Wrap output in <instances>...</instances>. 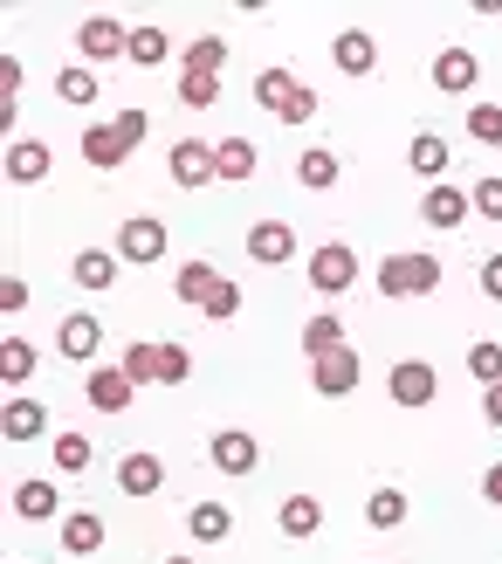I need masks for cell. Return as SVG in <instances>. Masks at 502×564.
<instances>
[{"mask_svg":"<svg viewBox=\"0 0 502 564\" xmlns=\"http://www.w3.org/2000/svg\"><path fill=\"white\" fill-rule=\"evenodd\" d=\"M118 489L124 496H159L165 489V462L159 455H124L118 462Z\"/></svg>","mask_w":502,"mask_h":564,"instance_id":"19","label":"cell"},{"mask_svg":"<svg viewBox=\"0 0 502 564\" xmlns=\"http://www.w3.org/2000/svg\"><path fill=\"white\" fill-rule=\"evenodd\" d=\"M173 290H179V303H193V310H207V296L220 290V275H214L207 262H186V269H179V282H173Z\"/></svg>","mask_w":502,"mask_h":564,"instance_id":"30","label":"cell"},{"mask_svg":"<svg viewBox=\"0 0 502 564\" xmlns=\"http://www.w3.org/2000/svg\"><path fill=\"white\" fill-rule=\"evenodd\" d=\"M173 180L186 186V193H200V186H220V165H214V145H200V138H179L173 145Z\"/></svg>","mask_w":502,"mask_h":564,"instance_id":"6","label":"cell"},{"mask_svg":"<svg viewBox=\"0 0 502 564\" xmlns=\"http://www.w3.org/2000/svg\"><path fill=\"white\" fill-rule=\"evenodd\" d=\"M468 200H476V214H482V220H502V173L476 180V186H468Z\"/></svg>","mask_w":502,"mask_h":564,"instance_id":"41","label":"cell"},{"mask_svg":"<svg viewBox=\"0 0 502 564\" xmlns=\"http://www.w3.org/2000/svg\"><path fill=\"white\" fill-rule=\"evenodd\" d=\"M179 104L186 110H214L220 104V76H179Z\"/></svg>","mask_w":502,"mask_h":564,"instance_id":"37","label":"cell"},{"mask_svg":"<svg viewBox=\"0 0 502 564\" xmlns=\"http://www.w3.org/2000/svg\"><path fill=\"white\" fill-rule=\"evenodd\" d=\"M296 180L310 186V193H330V186L345 180V165H338V152H324V145H310V152L296 159Z\"/></svg>","mask_w":502,"mask_h":564,"instance_id":"26","label":"cell"},{"mask_svg":"<svg viewBox=\"0 0 502 564\" xmlns=\"http://www.w3.org/2000/svg\"><path fill=\"white\" fill-rule=\"evenodd\" d=\"M14 517H21V523L63 517V489H55V482H21V489H14Z\"/></svg>","mask_w":502,"mask_h":564,"instance_id":"21","label":"cell"},{"mask_svg":"<svg viewBox=\"0 0 502 564\" xmlns=\"http://www.w3.org/2000/svg\"><path fill=\"white\" fill-rule=\"evenodd\" d=\"M21 303H28V282L8 275V282H0V310H21Z\"/></svg>","mask_w":502,"mask_h":564,"instance_id":"46","label":"cell"},{"mask_svg":"<svg viewBox=\"0 0 502 564\" xmlns=\"http://www.w3.org/2000/svg\"><path fill=\"white\" fill-rule=\"evenodd\" d=\"M83 392H90V406H97V413H124L138 386L124 379V365H90V386H83Z\"/></svg>","mask_w":502,"mask_h":564,"instance_id":"13","label":"cell"},{"mask_svg":"<svg viewBox=\"0 0 502 564\" xmlns=\"http://www.w3.org/2000/svg\"><path fill=\"white\" fill-rule=\"evenodd\" d=\"M55 173V152L42 145V138H14V145H8V180L14 186H42Z\"/></svg>","mask_w":502,"mask_h":564,"instance_id":"11","label":"cell"},{"mask_svg":"<svg viewBox=\"0 0 502 564\" xmlns=\"http://www.w3.org/2000/svg\"><path fill=\"white\" fill-rule=\"evenodd\" d=\"M303 90V76H290V69H262L255 76V104L262 110H275V118H283V110H290V97Z\"/></svg>","mask_w":502,"mask_h":564,"instance_id":"28","label":"cell"},{"mask_svg":"<svg viewBox=\"0 0 502 564\" xmlns=\"http://www.w3.org/2000/svg\"><path fill=\"white\" fill-rule=\"evenodd\" d=\"M234 310H241V290H234L228 275H220V290L207 296V317H234Z\"/></svg>","mask_w":502,"mask_h":564,"instance_id":"43","label":"cell"},{"mask_svg":"<svg viewBox=\"0 0 502 564\" xmlns=\"http://www.w3.org/2000/svg\"><path fill=\"white\" fill-rule=\"evenodd\" d=\"M110 124L124 131V145H138V138L152 131V118H145V110H138V104H131V110H118V118H110Z\"/></svg>","mask_w":502,"mask_h":564,"instance_id":"44","label":"cell"},{"mask_svg":"<svg viewBox=\"0 0 502 564\" xmlns=\"http://www.w3.org/2000/svg\"><path fill=\"white\" fill-rule=\"evenodd\" d=\"M421 214H427V228L448 235V228H461V220L476 214V200H468L461 186H427V193H421Z\"/></svg>","mask_w":502,"mask_h":564,"instance_id":"12","label":"cell"},{"mask_svg":"<svg viewBox=\"0 0 502 564\" xmlns=\"http://www.w3.org/2000/svg\"><path fill=\"white\" fill-rule=\"evenodd\" d=\"M476 76H482V63H476V55H468V48H440V55H434V90L461 97V90H468V83H476Z\"/></svg>","mask_w":502,"mask_h":564,"instance_id":"16","label":"cell"},{"mask_svg":"<svg viewBox=\"0 0 502 564\" xmlns=\"http://www.w3.org/2000/svg\"><path fill=\"white\" fill-rule=\"evenodd\" d=\"M186 530H193V544H228L234 510H228V502H193V510H186Z\"/></svg>","mask_w":502,"mask_h":564,"instance_id":"22","label":"cell"},{"mask_svg":"<svg viewBox=\"0 0 502 564\" xmlns=\"http://www.w3.org/2000/svg\"><path fill=\"white\" fill-rule=\"evenodd\" d=\"M14 83H21V63H14V55H0V97H14Z\"/></svg>","mask_w":502,"mask_h":564,"instance_id":"47","label":"cell"},{"mask_svg":"<svg viewBox=\"0 0 502 564\" xmlns=\"http://www.w3.org/2000/svg\"><path fill=\"white\" fill-rule=\"evenodd\" d=\"M193 379V351L186 345H159V386H186Z\"/></svg>","mask_w":502,"mask_h":564,"instance_id":"39","label":"cell"},{"mask_svg":"<svg viewBox=\"0 0 502 564\" xmlns=\"http://www.w3.org/2000/svg\"><path fill=\"white\" fill-rule=\"evenodd\" d=\"M207 462H214L220 475H248V468L262 462V441H255V434H241V427H228V434H214V441H207Z\"/></svg>","mask_w":502,"mask_h":564,"instance_id":"9","label":"cell"},{"mask_svg":"<svg viewBox=\"0 0 502 564\" xmlns=\"http://www.w3.org/2000/svg\"><path fill=\"white\" fill-rule=\"evenodd\" d=\"M468 138H476V145H502V104H476V110H468Z\"/></svg>","mask_w":502,"mask_h":564,"instance_id":"36","label":"cell"},{"mask_svg":"<svg viewBox=\"0 0 502 564\" xmlns=\"http://www.w3.org/2000/svg\"><path fill=\"white\" fill-rule=\"evenodd\" d=\"M69 275H76V290H90V296H103L110 282H118V256H110V248H83V256L69 262Z\"/></svg>","mask_w":502,"mask_h":564,"instance_id":"18","label":"cell"},{"mask_svg":"<svg viewBox=\"0 0 502 564\" xmlns=\"http://www.w3.org/2000/svg\"><path fill=\"white\" fill-rule=\"evenodd\" d=\"M406 165H413L421 180H440V173H448V138H440V131H413Z\"/></svg>","mask_w":502,"mask_h":564,"instance_id":"24","label":"cell"},{"mask_svg":"<svg viewBox=\"0 0 502 564\" xmlns=\"http://www.w3.org/2000/svg\"><path fill=\"white\" fill-rule=\"evenodd\" d=\"M55 468L83 475V468H90V441H83V434H55Z\"/></svg>","mask_w":502,"mask_h":564,"instance_id":"40","label":"cell"},{"mask_svg":"<svg viewBox=\"0 0 502 564\" xmlns=\"http://www.w3.org/2000/svg\"><path fill=\"white\" fill-rule=\"evenodd\" d=\"M365 523H372V530H400V523H406V489H379V496L365 502Z\"/></svg>","mask_w":502,"mask_h":564,"instance_id":"33","label":"cell"},{"mask_svg":"<svg viewBox=\"0 0 502 564\" xmlns=\"http://www.w3.org/2000/svg\"><path fill=\"white\" fill-rule=\"evenodd\" d=\"M220 63H228V42H220V35H200L186 48V76H214Z\"/></svg>","mask_w":502,"mask_h":564,"instance_id":"35","label":"cell"},{"mask_svg":"<svg viewBox=\"0 0 502 564\" xmlns=\"http://www.w3.org/2000/svg\"><path fill=\"white\" fill-rule=\"evenodd\" d=\"M385 386H393V400H400V406H434V392H440L434 365H421V358H400Z\"/></svg>","mask_w":502,"mask_h":564,"instance_id":"10","label":"cell"},{"mask_svg":"<svg viewBox=\"0 0 502 564\" xmlns=\"http://www.w3.org/2000/svg\"><path fill=\"white\" fill-rule=\"evenodd\" d=\"M124 379L131 386H159V345H131L124 351Z\"/></svg>","mask_w":502,"mask_h":564,"instance_id":"38","label":"cell"},{"mask_svg":"<svg viewBox=\"0 0 502 564\" xmlns=\"http://www.w3.org/2000/svg\"><path fill=\"white\" fill-rule=\"evenodd\" d=\"M482 406H489V427H502V386H489V400H482Z\"/></svg>","mask_w":502,"mask_h":564,"instance_id":"49","label":"cell"},{"mask_svg":"<svg viewBox=\"0 0 502 564\" xmlns=\"http://www.w3.org/2000/svg\"><path fill=\"white\" fill-rule=\"evenodd\" d=\"M248 256H255L262 269L296 262V228H290V220H255V228H248Z\"/></svg>","mask_w":502,"mask_h":564,"instance_id":"7","label":"cell"},{"mask_svg":"<svg viewBox=\"0 0 502 564\" xmlns=\"http://www.w3.org/2000/svg\"><path fill=\"white\" fill-rule=\"evenodd\" d=\"M76 48H83V63H110V55L131 48V28L110 21V14H83L76 21Z\"/></svg>","mask_w":502,"mask_h":564,"instance_id":"3","label":"cell"},{"mask_svg":"<svg viewBox=\"0 0 502 564\" xmlns=\"http://www.w3.org/2000/svg\"><path fill=\"white\" fill-rule=\"evenodd\" d=\"M28 372H35V345H28V337H8V345H0V379L21 386Z\"/></svg>","mask_w":502,"mask_h":564,"instance_id":"34","label":"cell"},{"mask_svg":"<svg viewBox=\"0 0 502 564\" xmlns=\"http://www.w3.org/2000/svg\"><path fill=\"white\" fill-rule=\"evenodd\" d=\"M165 564H193V557H165Z\"/></svg>","mask_w":502,"mask_h":564,"instance_id":"50","label":"cell"},{"mask_svg":"<svg viewBox=\"0 0 502 564\" xmlns=\"http://www.w3.org/2000/svg\"><path fill=\"white\" fill-rule=\"evenodd\" d=\"M351 282H358V256H351L345 241H324L317 256H310V290L317 296H345Z\"/></svg>","mask_w":502,"mask_h":564,"instance_id":"2","label":"cell"},{"mask_svg":"<svg viewBox=\"0 0 502 564\" xmlns=\"http://www.w3.org/2000/svg\"><path fill=\"white\" fill-rule=\"evenodd\" d=\"M83 159H90L97 173H118V165L131 159V145H124L118 124H90V131H83Z\"/></svg>","mask_w":502,"mask_h":564,"instance_id":"15","label":"cell"},{"mask_svg":"<svg viewBox=\"0 0 502 564\" xmlns=\"http://www.w3.org/2000/svg\"><path fill=\"white\" fill-rule=\"evenodd\" d=\"M165 55H173V35H165V28H131V48H124V63H138V69H159Z\"/></svg>","mask_w":502,"mask_h":564,"instance_id":"27","label":"cell"},{"mask_svg":"<svg viewBox=\"0 0 502 564\" xmlns=\"http://www.w3.org/2000/svg\"><path fill=\"white\" fill-rule=\"evenodd\" d=\"M482 496H489L495 510H502V462H489V475H482Z\"/></svg>","mask_w":502,"mask_h":564,"instance_id":"48","label":"cell"},{"mask_svg":"<svg viewBox=\"0 0 502 564\" xmlns=\"http://www.w3.org/2000/svg\"><path fill=\"white\" fill-rule=\"evenodd\" d=\"M482 296H489V303H502V256H489V262H482Z\"/></svg>","mask_w":502,"mask_h":564,"instance_id":"45","label":"cell"},{"mask_svg":"<svg viewBox=\"0 0 502 564\" xmlns=\"http://www.w3.org/2000/svg\"><path fill=\"white\" fill-rule=\"evenodd\" d=\"M14 564H21V557H14Z\"/></svg>","mask_w":502,"mask_h":564,"instance_id":"51","label":"cell"},{"mask_svg":"<svg viewBox=\"0 0 502 564\" xmlns=\"http://www.w3.org/2000/svg\"><path fill=\"white\" fill-rule=\"evenodd\" d=\"M330 55H338V69H345V76H372V69H379V42H372V28H345V35L330 42Z\"/></svg>","mask_w":502,"mask_h":564,"instance_id":"14","label":"cell"},{"mask_svg":"<svg viewBox=\"0 0 502 564\" xmlns=\"http://www.w3.org/2000/svg\"><path fill=\"white\" fill-rule=\"evenodd\" d=\"M165 220H152V214H138V220H124L118 228V262H138V269H152L159 256H165Z\"/></svg>","mask_w":502,"mask_h":564,"instance_id":"4","label":"cell"},{"mask_svg":"<svg viewBox=\"0 0 502 564\" xmlns=\"http://www.w3.org/2000/svg\"><path fill=\"white\" fill-rule=\"evenodd\" d=\"M365 379V365H358V351H324V358H310V386L324 392V400H345V392Z\"/></svg>","mask_w":502,"mask_h":564,"instance_id":"5","label":"cell"},{"mask_svg":"<svg viewBox=\"0 0 502 564\" xmlns=\"http://www.w3.org/2000/svg\"><path fill=\"white\" fill-rule=\"evenodd\" d=\"M338 345H345V324L330 317V310H317V317L303 324V351H310V358H324V351H338Z\"/></svg>","mask_w":502,"mask_h":564,"instance_id":"31","label":"cell"},{"mask_svg":"<svg viewBox=\"0 0 502 564\" xmlns=\"http://www.w3.org/2000/svg\"><path fill=\"white\" fill-rule=\"evenodd\" d=\"M468 379L502 386V345H495V337H476V345H468Z\"/></svg>","mask_w":502,"mask_h":564,"instance_id":"32","label":"cell"},{"mask_svg":"<svg viewBox=\"0 0 502 564\" xmlns=\"http://www.w3.org/2000/svg\"><path fill=\"white\" fill-rule=\"evenodd\" d=\"M97 90H103V76L90 63H69L63 76H55V97H63V104H97Z\"/></svg>","mask_w":502,"mask_h":564,"instance_id":"29","label":"cell"},{"mask_svg":"<svg viewBox=\"0 0 502 564\" xmlns=\"http://www.w3.org/2000/svg\"><path fill=\"white\" fill-rule=\"evenodd\" d=\"M275 523H283V538H317V523H324V502H317V496H283V510H275Z\"/></svg>","mask_w":502,"mask_h":564,"instance_id":"25","label":"cell"},{"mask_svg":"<svg viewBox=\"0 0 502 564\" xmlns=\"http://www.w3.org/2000/svg\"><path fill=\"white\" fill-rule=\"evenodd\" d=\"M103 538H110V530H103V517H97V510H69V517H63V551H69V557L103 551Z\"/></svg>","mask_w":502,"mask_h":564,"instance_id":"17","label":"cell"},{"mask_svg":"<svg viewBox=\"0 0 502 564\" xmlns=\"http://www.w3.org/2000/svg\"><path fill=\"white\" fill-rule=\"evenodd\" d=\"M440 262L434 256H385L379 262V296H434Z\"/></svg>","mask_w":502,"mask_h":564,"instance_id":"1","label":"cell"},{"mask_svg":"<svg viewBox=\"0 0 502 564\" xmlns=\"http://www.w3.org/2000/svg\"><path fill=\"white\" fill-rule=\"evenodd\" d=\"M55 351L76 358V365H90L103 351V324H97V310H76V317H63V330H55Z\"/></svg>","mask_w":502,"mask_h":564,"instance_id":"8","label":"cell"},{"mask_svg":"<svg viewBox=\"0 0 502 564\" xmlns=\"http://www.w3.org/2000/svg\"><path fill=\"white\" fill-rule=\"evenodd\" d=\"M214 165H220V186H248L255 180V145H248V138H220Z\"/></svg>","mask_w":502,"mask_h":564,"instance_id":"23","label":"cell"},{"mask_svg":"<svg viewBox=\"0 0 502 564\" xmlns=\"http://www.w3.org/2000/svg\"><path fill=\"white\" fill-rule=\"evenodd\" d=\"M310 118H317V90L303 83V90L290 97V110H283V124H310Z\"/></svg>","mask_w":502,"mask_h":564,"instance_id":"42","label":"cell"},{"mask_svg":"<svg viewBox=\"0 0 502 564\" xmlns=\"http://www.w3.org/2000/svg\"><path fill=\"white\" fill-rule=\"evenodd\" d=\"M42 427H48V406L42 400H21V392H14V400L0 406V434H8V441H35Z\"/></svg>","mask_w":502,"mask_h":564,"instance_id":"20","label":"cell"}]
</instances>
